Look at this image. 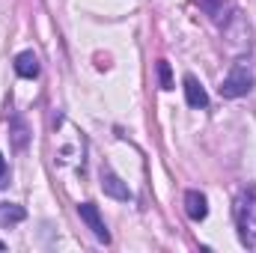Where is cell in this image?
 Here are the masks:
<instances>
[{
  "label": "cell",
  "mask_w": 256,
  "mask_h": 253,
  "mask_svg": "<svg viewBox=\"0 0 256 253\" xmlns=\"http://www.w3.org/2000/svg\"><path fill=\"white\" fill-rule=\"evenodd\" d=\"M232 214H236V226H238L242 244L256 248V190L254 188H242L236 194Z\"/></svg>",
  "instance_id": "1"
},
{
  "label": "cell",
  "mask_w": 256,
  "mask_h": 253,
  "mask_svg": "<svg viewBox=\"0 0 256 253\" xmlns=\"http://www.w3.org/2000/svg\"><path fill=\"white\" fill-rule=\"evenodd\" d=\"M254 63L248 60V57H238L232 68L226 72V78H224V84H220V96L224 98H242V96H248L250 90H254Z\"/></svg>",
  "instance_id": "2"
},
{
  "label": "cell",
  "mask_w": 256,
  "mask_h": 253,
  "mask_svg": "<svg viewBox=\"0 0 256 253\" xmlns=\"http://www.w3.org/2000/svg\"><path fill=\"white\" fill-rule=\"evenodd\" d=\"M224 36H226V45L232 51H248L250 48V24L242 18V12H232L224 24Z\"/></svg>",
  "instance_id": "3"
},
{
  "label": "cell",
  "mask_w": 256,
  "mask_h": 253,
  "mask_svg": "<svg viewBox=\"0 0 256 253\" xmlns=\"http://www.w3.org/2000/svg\"><path fill=\"white\" fill-rule=\"evenodd\" d=\"M78 214H80V220L90 226V232H92L102 244H110V232H108V226H104V220H102V214H98V206L80 202V206H78Z\"/></svg>",
  "instance_id": "4"
},
{
  "label": "cell",
  "mask_w": 256,
  "mask_h": 253,
  "mask_svg": "<svg viewBox=\"0 0 256 253\" xmlns=\"http://www.w3.org/2000/svg\"><path fill=\"white\" fill-rule=\"evenodd\" d=\"M98 182H102V190L108 194V196H114V200H120V202H128L131 200V190L128 185L110 170V167H102V173H98Z\"/></svg>",
  "instance_id": "5"
},
{
  "label": "cell",
  "mask_w": 256,
  "mask_h": 253,
  "mask_svg": "<svg viewBox=\"0 0 256 253\" xmlns=\"http://www.w3.org/2000/svg\"><path fill=\"white\" fill-rule=\"evenodd\" d=\"M200 6H202V12H206L214 24H220V27H224L226 18L236 12V9H232V0H200Z\"/></svg>",
  "instance_id": "6"
},
{
  "label": "cell",
  "mask_w": 256,
  "mask_h": 253,
  "mask_svg": "<svg viewBox=\"0 0 256 253\" xmlns=\"http://www.w3.org/2000/svg\"><path fill=\"white\" fill-rule=\"evenodd\" d=\"M9 140H12V146H15L18 152L27 149V143H30V126H27V120L18 116V114L9 116Z\"/></svg>",
  "instance_id": "7"
},
{
  "label": "cell",
  "mask_w": 256,
  "mask_h": 253,
  "mask_svg": "<svg viewBox=\"0 0 256 253\" xmlns=\"http://www.w3.org/2000/svg\"><path fill=\"white\" fill-rule=\"evenodd\" d=\"M185 212H188V218L191 220H206V214H208V200H206V194H200V190H185Z\"/></svg>",
  "instance_id": "8"
},
{
  "label": "cell",
  "mask_w": 256,
  "mask_h": 253,
  "mask_svg": "<svg viewBox=\"0 0 256 253\" xmlns=\"http://www.w3.org/2000/svg\"><path fill=\"white\" fill-rule=\"evenodd\" d=\"M182 84H185V102H188L191 108L200 110V108H206V104H208V92H206V86H202L194 74H185V80H182Z\"/></svg>",
  "instance_id": "9"
},
{
  "label": "cell",
  "mask_w": 256,
  "mask_h": 253,
  "mask_svg": "<svg viewBox=\"0 0 256 253\" xmlns=\"http://www.w3.org/2000/svg\"><path fill=\"white\" fill-rule=\"evenodd\" d=\"M39 57L33 54V51H21L18 57H15V72H18V78H27V80H33V78H39Z\"/></svg>",
  "instance_id": "10"
},
{
  "label": "cell",
  "mask_w": 256,
  "mask_h": 253,
  "mask_svg": "<svg viewBox=\"0 0 256 253\" xmlns=\"http://www.w3.org/2000/svg\"><path fill=\"white\" fill-rule=\"evenodd\" d=\"M27 218L24 206L18 202H0V226H12V224H21Z\"/></svg>",
  "instance_id": "11"
},
{
  "label": "cell",
  "mask_w": 256,
  "mask_h": 253,
  "mask_svg": "<svg viewBox=\"0 0 256 253\" xmlns=\"http://www.w3.org/2000/svg\"><path fill=\"white\" fill-rule=\"evenodd\" d=\"M158 80H161V90H173V74H170V63L167 60H158Z\"/></svg>",
  "instance_id": "12"
},
{
  "label": "cell",
  "mask_w": 256,
  "mask_h": 253,
  "mask_svg": "<svg viewBox=\"0 0 256 253\" xmlns=\"http://www.w3.org/2000/svg\"><path fill=\"white\" fill-rule=\"evenodd\" d=\"M6 179H9V167H6V158L0 155V188L6 185Z\"/></svg>",
  "instance_id": "13"
},
{
  "label": "cell",
  "mask_w": 256,
  "mask_h": 253,
  "mask_svg": "<svg viewBox=\"0 0 256 253\" xmlns=\"http://www.w3.org/2000/svg\"><path fill=\"white\" fill-rule=\"evenodd\" d=\"M0 250H6V242H0Z\"/></svg>",
  "instance_id": "14"
}]
</instances>
